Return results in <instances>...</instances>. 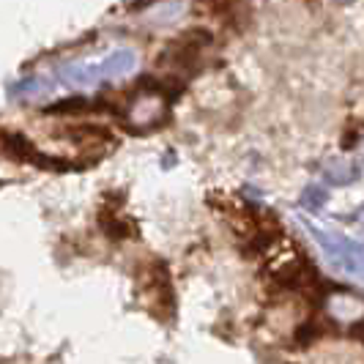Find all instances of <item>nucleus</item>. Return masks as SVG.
<instances>
[{
  "label": "nucleus",
  "instance_id": "2",
  "mask_svg": "<svg viewBox=\"0 0 364 364\" xmlns=\"http://www.w3.org/2000/svg\"><path fill=\"white\" fill-rule=\"evenodd\" d=\"M146 301H148L151 315H154L159 323H167V321L176 315V291H173V282H170V285H162L159 291L148 293Z\"/></svg>",
  "mask_w": 364,
  "mask_h": 364
},
{
  "label": "nucleus",
  "instance_id": "1",
  "mask_svg": "<svg viewBox=\"0 0 364 364\" xmlns=\"http://www.w3.org/2000/svg\"><path fill=\"white\" fill-rule=\"evenodd\" d=\"M96 222H99V230H102L112 244H121V241H137V238H140V228H137V222H134V219H129L127 214H121V211H112V208L99 205Z\"/></svg>",
  "mask_w": 364,
  "mask_h": 364
}]
</instances>
